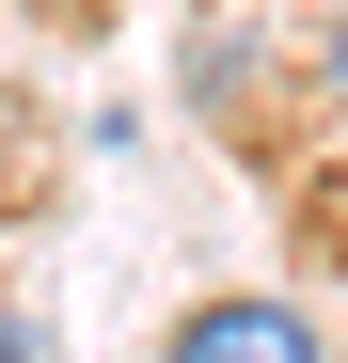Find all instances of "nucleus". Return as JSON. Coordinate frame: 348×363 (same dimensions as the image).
<instances>
[{"label":"nucleus","instance_id":"obj_1","mask_svg":"<svg viewBox=\"0 0 348 363\" xmlns=\"http://www.w3.org/2000/svg\"><path fill=\"white\" fill-rule=\"evenodd\" d=\"M158 363H332V332L301 316V300H190Z\"/></svg>","mask_w":348,"mask_h":363},{"label":"nucleus","instance_id":"obj_2","mask_svg":"<svg viewBox=\"0 0 348 363\" xmlns=\"http://www.w3.org/2000/svg\"><path fill=\"white\" fill-rule=\"evenodd\" d=\"M0 363H48V347H32V316H0Z\"/></svg>","mask_w":348,"mask_h":363},{"label":"nucleus","instance_id":"obj_3","mask_svg":"<svg viewBox=\"0 0 348 363\" xmlns=\"http://www.w3.org/2000/svg\"><path fill=\"white\" fill-rule=\"evenodd\" d=\"M48 16H111V0H48Z\"/></svg>","mask_w":348,"mask_h":363},{"label":"nucleus","instance_id":"obj_4","mask_svg":"<svg viewBox=\"0 0 348 363\" xmlns=\"http://www.w3.org/2000/svg\"><path fill=\"white\" fill-rule=\"evenodd\" d=\"M332 79H348V16H332Z\"/></svg>","mask_w":348,"mask_h":363},{"label":"nucleus","instance_id":"obj_5","mask_svg":"<svg viewBox=\"0 0 348 363\" xmlns=\"http://www.w3.org/2000/svg\"><path fill=\"white\" fill-rule=\"evenodd\" d=\"M332 363H348V347H332Z\"/></svg>","mask_w":348,"mask_h":363}]
</instances>
